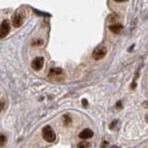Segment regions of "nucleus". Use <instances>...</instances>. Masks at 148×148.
Masks as SVG:
<instances>
[{
	"mask_svg": "<svg viewBox=\"0 0 148 148\" xmlns=\"http://www.w3.org/2000/svg\"><path fill=\"white\" fill-rule=\"evenodd\" d=\"M24 20H25V14L21 9H20V10L15 13V15L13 17V26L16 28L21 27Z\"/></svg>",
	"mask_w": 148,
	"mask_h": 148,
	"instance_id": "obj_3",
	"label": "nucleus"
},
{
	"mask_svg": "<svg viewBox=\"0 0 148 148\" xmlns=\"http://www.w3.org/2000/svg\"><path fill=\"white\" fill-rule=\"evenodd\" d=\"M44 62L45 59L42 57H37L35 58L32 62V68L34 69V71H40V69L43 68L44 66Z\"/></svg>",
	"mask_w": 148,
	"mask_h": 148,
	"instance_id": "obj_5",
	"label": "nucleus"
},
{
	"mask_svg": "<svg viewBox=\"0 0 148 148\" xmlns=\"http://www.w3.org/2000/svg\"><path fill=\"white\" fill-rule=\"evenodd\" d=\"M62 74V69L59 68H55V69H51L49 71V76L50 77H57Z\"/></svg>",
	"mask_w": 148,
	"mask_h": 148,
	"instance_id": "obj_8",
	"label": "nucleus"
},
{
	"mask_svg": "<svg viewBox=\"0 0 148 148\" xmlns=\"http://www.w3.org/2000/svg\"><path fill=\"white\" fill-rule=\"evenodd\" d=\"M106 53H108V49H106V47L101 45V46H98V47H96L94 51H92V58L95 60H100L106 57Z\"/></svg>",
	"mask_w": 148,
	"mask_h": 148,
	"instance_id": "obj_2",
	"label": "nucleus"
},
{
	"mask_svg": "<svg viewBox=\"0 0 148 148\" xmlns=\"http://www.w3.org/2000/svg\"><path fill=\"white\" fill-rule=\"evenodd\" d=\"M118 20H119V17L117 16V14H110L108 18V22L110 23H117L118 22Z\"/></svg>",
	"mask_w": 148,
	"mask_h": 148,
	"instance_id": "obj_9",
	"label": "nucleus"
},
{
	"mask_svg": "<svg viewBox=\"0 0 148 148\" xmlns=\"http://www.w3.org/2000/svg\"><path fill=\"white\" fill-rule=\"evenodd\" d=\"M7 143V138L3 134H0V146H3L6 145Z\"/></svg>",
	"mask_w": 148,
	"mask_h": 148,
	"instance_id": "obj_10",
	"label": "nucleus"
},
{
	"mask_svg": "<svg viewBox=\"0 0 148 148\" xmlns=\"http://www.w3.org/2000/svg\"><path fill=\"white\" fill-rule=\"evenodd\" d=\"M145 120H146V122L148 123V113L145 115Z\"/></svg>",
	"mask_w": 148,
	"mask_h": 148,
	"instance_id": "obj_15",
	"label": "nucleus"
},
{
	"mask_svg": "<svg viewBox=\"0 0 148 148\" xmlns=\"http://www.w3.org/2000/svg\"><path fill=\"white\" fill-rule=\"evenodd\" d=\"M114 1L118 2V3H121V2H125V1H128V0H114Z\"/></svg>",
	"mask_w": 148,
	"mask_h": 148,
	"instance_id": "obj_14",
	"label": "nucleus"
},
{
	"mask_svg": "<svg viewBox=\"0 0 148 148\" xmlns=\"http://www.w3.org/2000/svg\"><path fill=\"white\" fill-rule=\"evenodd\" d=\"M71 122V118H69V116H65V117H64V123L66 125H69Z\"/></svg>",
	"mask_w": 148,
	"mask_h": 148,
	"instance_id": "obj_12",
	"label": "nucleus"
},
{
	"mask_svg": "<svg viewBox=\"0 0 148 148\" xmlns=\"http://www.w3.org/2000/svg\"><path fill=\"white\" fill-rule=\"evenodd\" d=\"M42 136H43L44 140L48 143H53L56 140V134L53 129L50 126H45L43 131H42Z\"/></svg>",
	"mask_w": 148,
	"mask_h": 148,
	"instance_id": "obj_1",
	"label": "nucleus"
},
{
	"mask_svg": "<svg viewBox=\"0 0 148 148\" xmlns=\"http://www.w3.org/2000/svg\"><path fill=\"white\" fill-rule=\"evenodd\" d=\"M78 147H80V148H82V147H90L91 146V145L89 143H86V142H82V143H78V145H77Z\"/></svg>",
	"mask_w": 148,
	"mask_h": 148,
	"instance_id": "obj_11",
	"label": "nucleus"
},
{
	"mask_svg": "<svg viewBox=\"0 0 148 148\" xmlns=\"http://www.w3.org/2000/svg\"><path fill=\"white\" fill-rule=\"evenodd\" d=\"M10 31V25H9V21L8 20H5L2 21L1 25H0V38H4L6 37Z\"/></svg>",
	"mask_w": 148,
	"mask_h": 148,
	"instance_id": "obj_4",
	"label": "nucleus"
},
{
	"mask_svg": "<svg viewBox=\"0 0 148 148\" xmlns=\"http://www.w3.org/2000/svg\"><path fill=\"white\" fill-rule=\"evenodd\" d=\"M92 136H94V132L90 129H84L79 134V137L82 139V140H87V139H90Z\"/></svg>",
	"mask_w": 148,
	"mask_h": 148,
	"instance_id": "obj_6",
	"label": "nucleus"
},
{
	"mask_svg": "<svg viewBox=\"0 0 148 148\" xmlns=\"http://www.w3.org/2000/svg\"><path fill=\"white\" fill-rule=\"evenodd\" d=\"M108 29L110 30V32H112L113 34H119L120 32L122 31L123 27L122 25L119 24V23H113V24L109 25Z\"/></svg>",
	"mask_w": 148,
	"mask_h": 148,
	"instance_id": "obj_7",
	"label": "nucleus"
},
{
	"mask_svg": "<svg viewBox=\"0 0 148 148\" xmlns=\"http://www.w3.org/2000/svg\"><path fill=\"white\" fill-rule=\"evenodd\" d=\"M4 106H5V104H4V102L0 100V112L4 109Z\"/></svg>",
	"mask_w": 148,
	"mask_h": 148,
	"instance_id": "obj_13",
	"label": "nucleus"
},
{
	"mask_svg": "<svg viewBox=\"0 0 148 148\" xmlns=\"http://www.w3.org/2000/svg\"><path fill=\"white\" fill-rule=\"evenodd\" d=\"M145 106V108H148V102H146V103H145V105H143Z\"/></svg>",
	"mask_w": 148,
	"mask_h": 148,
	"instance_id": "obj_16",
	"label": "nucleus"
}]
</instances>
